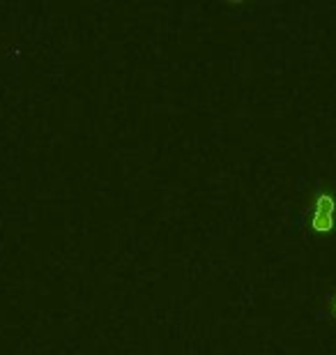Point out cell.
<instances>
[{"label": "cell", "mask_w": 336, "mask_h": 355, "mask_svg": "<svg viewBox=\"0 0 336 355\" xmlns=\"http://www.w3.org/2000/svg\"><path fill=\"white\" fill-rule=\"evenodd\" d=\"M309 224L316 233H330L336 229V189L313 191L309 201Z\"/></svg>", "instance_id": "6da1fadb"}, {"label": "cell", "mask_w": 336, "mask_h": 355, "mask_svg": "<svg viewBox=\"0 0 336 355\" xmlns=\"http://www.w3.org/2000/svg\"><path fill=\"white\" fill-rule=\"evenodd\" d=\"M325 314H330L336 321V288H334V293L325 295Z\"/></svg>", "instance_id": "7a4b0ae2"}]
</instances>
